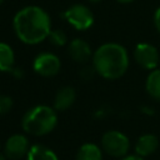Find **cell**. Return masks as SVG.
<instances>
[{
  "label": "cell",
  "mask_w": 160,
  "mask_h": 160,
  "mask_svg": "<svg viewBox=\"0 0 160 160\" xmlns=\"http://www.w3.org/2000/svg\"><path fill=\"white\" fill-rule=\"evenodd\" d=\"M96 74L108 80H116L125 75L129 68L128 50L118 42H105L92 54Z\"/></svg>",
  "instance_id": "2"
},
{
  "label": "cell",
  "mask_w": 160,
  "mask_h": 160,
  "mask_svg": "<svg viewBox=\"0 0 160 160\" xmlns=\"http://www.w3.org/2000/svg\"><path fill=\"white\" fill-rule=\"evenodd\" d=\"M61 68L60 59L52 54V52H40L32 61V69L34 71L44 78H51L58 75Z\"/></svg>",
  "instance_id": "7"
},
{
  "label": "cell",
  "mask_w": 160,
  "mask_h": 160,
  "mask_svg": "<svg viewBox=\"0 0 160 160\" xmlns=\"http://www.w3.org/2000/svg\"><path fill=\"white\" fill-rule=\"evenodd\" d=\"M76 99L75 89L71 86H64L58 90L54 99V109L58 111H64L70 109Z\"/></svg>",
  "instance_id": "11"
},
{
  "label": "cell",
  "mask_w": 160,
  "mask_h": 160,
  "mask_svg": "<svg viewBox=\"0 0 160 160\" xmlns=\"http://www.w3.org/2000/svg\"><path fill=\"white\" fill-rule=\"evenodd\" d=\"M10 74H12V76H14V78H16V79H21V78L24 76V71H22V69L18 68V66H15V68L11 70V72H10Z\"/></svg>",
  "instance_id": "20"
},
{
  "label": "cell",
  "mask_w": 160,
  "mask_h": 160,
  "mask_svg": "<svg viewBox=\"0 0 160 160\" xmlns=\"http://www.w3.org/2000/svg\"><path fill=\"white\" fill-rule=\"evenodd\" d=\"M145 90L150 98L160 101V68L150 71L145 81Z\"/></svg>",
  "instance_id": "15"
},
{
  "label": "cell",
  "mask_w": 160,
  "mask_h": 160,
  "mask_svg": "<svg viewBox=\"0 0 160 160\" xmlns=\"http://www.w3.org/2000/svg\"><path fill=\"white\" fill-rule=\"evenodd\" d=\"M154 25H155L158 32L160 34V6H159V8L155 10V12H154Z\"/></svg>",
  "instance_id": "19"
},
{
  "label": "cell",
  "mask_w": 160,
  "mask_h": 160,
  "mask_svg": "<svg viewBox=\"0 0 160 160\" xmlns=\"http://www.w3.org/2000/svg\"><path fill=\"white\" fill-rule=\"evenodd\" d=\"M48 39L54 46H64L68 44V36H66L65 31H62L60 29H51Z\"/></svg>",
  "instance_id": "16"
},
{
  "label": "cell",
  "mask_w": 160,
  "mask_h": 160,
  "mask_svg": "<svg viewBox=\"0 0 160 160\" xmlns=\"http://www.w3.org/2000/svg\"><path fill=\"white\" fill-rule=\"evenodd\" d=\"M159 148V139L154 134H142L135 142V154L141 158H148Z\"/></svg>",
  "instance_id": "10"
},
{
  "label": "cell",
  "mask_w": 160,
  "mask_h": 160,
  "mask_svg": "<svg viewBox=\"0 0 160 160\" xmlns=\"http://www.w3.org/2000/svg\"><path fill=\"white\" fill-rule=\"evenodd\" d=\"M68 52L70 58L79 62V64H86L90 59H92V51L88 41L82 39H74L68 45Z\"/></svg>",
  "instance_id": "9"
},
{
  "label": "cell",
  "mask_w": 160,
  "mask_h": 160,
  "mask_svg": "<svg viewBox=\"0 0 160 160\" xmlns=\"http://www.w3.org/2000/svg\"><path fill=\"white\" fill-rule=\"evenodd\" d=\"M61 18L66 20L75 30L85 31L90 29L94 24L92 11L82 4H75L61 12Z\"/></svg>",
  "instance_id": "5"
},
{
  "label": "cell",
  "mask_w": 160,
  "mask_h": 160,
  "mask_svg": "<svg viewBox=\"0 0 160 160\" xmlns=\"http://www.w3.org/2000/svg\"><path fill=\"white\" fill-rule=\"evenodd\" d=\"M0 160H8V158L5 156V154H4V151L1 152V146H0Z\"/></svg>",
  "instance_id": "24"
},
{
  "label": "cell",
  "mask_w": 160,
  "mask_h": 160,
  "mask_svg": "<svg viewBox=\"0 0 160 160\" xmlns=\"http://www.w3.org/2000/svg\"><path fill=\"white\" fill-rule=\"evenodd\" d=\"M134 59L140 68L151 71L159 68L160 54L152 44L139 42L134 49Z\"/></svg>",
  "instance_id": "6"
},
{
  "label": "cell",
  "mask_w": 160,
  "mask_h": 160,
  "mask_svg": "<svg viewBox=\"0 0 160 160\" xmlns=\"http://www.w3.org/2000/svg\"><path fill=\"white\" fill-rule=\"evenodd\" d=\"M118 2H120V4H130V2H132L134 0H116Z\"/></svg>",
  "instance_id": "23"
},
{
  "label": "cell",
  "mask_w": 160,
  "mask_h": 160,
  "mask_svg": "<svg viewBox=\"0 0 160 160\" xmlns=\"http://www.w3.org/2000/svg\"><path fill=\"white\" fill-rule=\"evenodd\" d=\"M15 68V54L12 48L6 42H0V71L11 72Z\"/></svg>",
  "instance_id": "13"
},
{
  "label": "cell",
  "mask_w": 160,
  "mask_h": 160,
  "mask_svg": "<svg viewBox=\"0 0 160 160\" xmlns=\"http://www.w3.org/2000/svg\"><path fill=\"white\" fill-rule=\"evenodd\" d=\"M75 160H102V149L94 142H85L79 148Z\"/></svg>",
  "instance_id": "12"
},
{
  "label": "cell",
  "mask_w": 160,
  "mask_h": 160,
  "mask_svg": "<svg viewBox=\"0 0 160 160\" xmlns=\"http://www.w3.org/2000/svg\"><path fill=\"white\" fill-rule=\"evenodd\" d=\"M121 160H145V158H141V156L134 154V155H126V156L121 158Z\"/></svg>",
  "instance_id": "21"
},
{
  "label": "cell",
  "mask_w": 160,
  "mask_h": 160,
  "mask_svg": "<svg viewBox=\"0 0 160 160\" xmlns=\"http://www.w3.org/2000/svg\"><path fill=\"white\" fill-rule=\"evenodd\" d=\"M12 28L20 41L28 45H35L48 39L51 31V20L42 8L29 5L15 14Z\"/></svg>",
  "instance_id": "1"
},
{
  "label": "cell",
  "mask_w": 160,
  "mask_h": 160,
  "mask_svg": "<svg viewBox=\"0 0 160 160\" xmlns=\"http://www.w3.org/2000/svg\"><path fill=\"white\" fill-rule=\"evenodd\" d=\"M12 108V99L5 94L0 95V115L8 114Z\"/></svg>",
  "instance_id": "17"
},
{
  "label": "cell",
  "mask_w": 160,
  "mask_h": 160,
  "mask_svg": "<svg viewBox=\"0 0 160 160\" xmlns=\"http://www.w3.org/2000/svg\"><path fill=\"white\" fill-rule=\"evenodd\" d=\"M159 68H160V62H159Z\"/></svg>",
  "instance_id": "27"
},
{
  "label": "cell",
  "mask_w": 160,
  "mask_h": 160,
  "mask_svg": "<svg viewBox=\"0 0 160 160\" xmlns=\"http://www.w3.org/2000/svg\"><path fill=\"white\" fill-rule=\"evenodd\" d=\"M2 1H4V0H0V5H1V4H2Z\"/></svg>",
  "instance_id": "26"
},
{
  "label": "cell",
  "mask_w": 160,
  "mask_h": 160,
  "mask_svg": "<svg viewBox=\"0 0 160 160\" xmlns=\"http://www.w3.org/2000/svg\"><path fill=\"white\" fill-rule=\"evenodd\" d=\"M90 2H99V1H101V0H89Z\"/></svg>",
  "instance_id": "25"
},
{
  "label": "cell",
  "mask_w": 160,
  "mask_h": 160,
  "mask_svg": "<svg viewBox=\"0 0 160 160\" xmlns=\"http://www.w3.org/2000/svg\"><path fill=\"white\" fill-rule=\"evenodd\" d=\"M58 124L56 110L48 105H35L29 109L22 119V130L34 136H44L51 132Z\"/></svg>",
  "instance_id": "3"
},
{
  "label": "cell",
  "mask_w": 160,
  "mask_h": 160,
  "mask_svg": "<svg viewBox=\"0 0 160 160\" xmlns=\"http://www.w3.org/2000/svg\"><path fill=\"white\" fill-rule=\"evenodd\" d=\"M101 149L112 158H124L129 152L130 140L119 130H109L101 138Z\"/></svg>",
  "instance_id": "4"
},
{
  "label": "cell",
  "mask_w": 160,
  "mask_h": 160,
  "mask_svg": "<svg viewBox=\"0 0 160 160\" xmlns=\"http://www.w3.org/2000/svg\"><path fill=\"white\" fill-rule=\"evenodd\" d=\"M95 74H96V70H95L94 65H91V66H89V65L82 66V68L80 69V71H79V76H80L82 80H85V81L92 79Z\"/></svg>",
  "instance_id": "18"
},
{
  "label": "cell",
  "mask_w": 160,
  "mask_h": 160,
  "mask_svg": "<svg viewBox=\"0 0 160 160\" xmlns=\"http://www.w3.org/2000/svg\"><path fill=\"white\" fill-rule=\"evenodd\" d=\"M30 149L29 139L22 134H14L4 144V154L9 160H19L28 155Z\"/></svg>",
  "instance_id": "8"
},
{
  "label": "cell",
  "mask_w": 160,
  "mask_h": 160,
  "mask_svg": "<svg viewBox=\"0 0 160 160\" xmlns=\"http://www.w3.org/2000/svg\"><path fill=\"white\" fill-rule=\"evenodd\" d=\"M26 160H59L58 155L48 146L41 144L31 145L26 155Z\"/></svg>",
  "instance_id": "14"
},
{
  "label": "cell",
  "mask_w": 160,
  "mask_h": 160,
  "mask_svg": "<svg viewBox=\"0 0 160 160\" xmlns=\"http://www.w3.org/2000/svg\"><path fill=\"white\" fill-rule=\"evenodd\" d=\"M141 110H142L144 112H146L148 115H152V114H154V110L150 109V108H141Z\"/></svg>",
  "instance_id": "22"
}]
</instances>
